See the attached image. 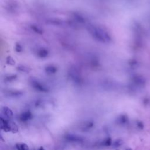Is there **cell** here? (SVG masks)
<instances>
[{"instance_id":"obj_17","label":"cell","mask_w":150,"mask_h":150,"mask_svg":"<svg viewBox=\"0 0 150 150\" xmlns=\"http://www.w3.org/2000/svg\"><path fill=\"white\" fill-rule=\"evenodd\" d=\"M7 63H8V64H11V65H13V64H15V61L13 60V59L12 58H11V57H8V59H7Z\"/></svg>"},{"instance_id":"obj_5","label":"cell","mask_w":150,"mask_h":150,"mask_svg":"<svg viewBox=\"0 0 150 150\" xmlns=\"http://www.w3.org/2000/svg\"><path fill=\"white\" fill-rule=\"evenodd\" d=\"M32 85L33 87V88H35L36 90H38V91H40L42 92H47L49 91V90L47 87H46L45 86H44L41 83H39L38 81H32Z\"/></svg>"},{"instance_id":"obj_2","label":"cell","mask_w":150,"mask_h":150,"mask_svg":"<svg viewBox=\"0 0 150 150\" xmlns=\"http://www.w3.org/2000/svg\"><path fill=\"white\" fill-rule=\"evenodd\" d=\"M66 140L73 142H82L84 141V138L79 135L74 134H67L64 136Z\"/></svg>"},{"instance_id":"obj_11","label":"cell","mask_w":150,"mask_h":150,"mask_svg":"<svg viewBox=\"0 0 150 150\" xmlns=\"http://www.w3.org/2000/svg\"><path fill=\"white\" fill-rule=\"evenodd\" d=\"M46 72H47L49 73H55L57 71V69L54 66H49L46 67Z\"/></svg>"},{"instance_id":"obj_14","label":"cell","mask_w":150,"mask_h":150,"mask_svg":"<svg viewBox=\"0 0 150 150\" xmlns=\"http://www.w3.org/2000/svg\"><path fill=\"white\" fill-rule=\"evenodd\" d=\"M18 70L21 71H23V72H28L29 71V69L27 67L23 66L18 67Z\"/></svg>"},{"instance_id":"obj_13","label":"cell","mask_w":150,"mask_h":150,"mask_svg":"<svg viewBox=\"0 0 150 150\" xmlns=\"http://www.w3.org/2000/svg\"><path fill=\"white\" fill-rule=\"evenodd\" d=\"M47 54L48 52L46 49H41L38 52V54L42 57H45L46 56H47Z\"/></svg>"},{"instance_id":"obj_19","label":"cell","mask_w":150,"mask_h":150,"mask_svg":"<svg viewBox=\"0 0 150 150\" xmlns=\"http://www.w3.org/2000/svg\"><path fill=\"white\" fill-rule=\"evenodd\" d=\"M38 150H45L43 146H40Z\"/></svg>"},{"instance_id":"obj_8","label":"cell","mask_w":150,"mask_h":150,"mask_svg":"<svg viewBox=\"0 0 150 150\" xmlns=\"http://www.w3.org/2000/svg\"><path fill=\"white\" fill-rule=\"evenodd\" d=\"M9 125L11 131H12L13 133L18 132L19 129H18V127L16 123H15L13 121H9Z\"/></svg>"},{"instance_id":"obj_4","label":"cell","mask_w":150,"mask_h":150,"mask_svg":"<svg viewBox=\"0 0 150 150\" xmlns=\"http://www.w3.org/2000/svg\"><path fill=\"white\" fill-rule=\"evenodd\" d=\"M19 120L22 122H26L32 118V114L29 111H26L22 112L19 117Z\"/></svg>"},{"instance_id":"obj_7","label":"cell","mask_w":150,"mask_h":150,"mask_svg":"<svg viewBox=\"0 0 150 150\" xmlns=\"http://www.w3.org/2000/svg\"><path fill=\"white\" fill-rule=\"evenodd\" d=\"M15 147L17 150H29L28 145L25 143H16Z\"/></svg>"},{"instance_id":"obj_12","label":"cell","mask_w":150,"mask_h":150,"mask_svg":"<svg viewBox=\"0 0 150 150\" xmlns=\"http://www.w3.org/2000/svg\"><path fill=\"white\" fill-rule=\"evenodd\" d=\"M127 121V117L124 115H121L118 118V122L120 124H124Z\"/></svg>"},{"instance_id":"obj_1","label":"cell","mask_w":150,"mask_h":150,"mask_svg":"<svg viewBox=\"0 0 150 150\" xmlns=\"http://www.w3.org/2000/svg\"><path fill=\"white\" fill-rule=\"evenodd\" d=\"M88 30L96 39L101 42H105L110 40V38L107 32L100 28L90 26Z\"/></svg>"},{"instance_id":"obj_10","label":"cell","mask_w":150,"mask_h":150,"mask_svg":"<svg viewBox=\"0 0 150 150\" xmlns=\"http://www.w3.org/2000/svg\"><path fill=\"white\" fill-rule=\"evenodd\" d=\"M94 125V123L92 121H88L85 123V124L83 126V130L87 131L92 128Z\"/></svg>"},{"instance_id":"obj_18","label":"cell","mask_w":150,"mask_h":150,"mask_svg":"<svg viewBox=\"0 0 150 150\" xmlns=\"http://www.w3.org/2000/svg\"><path fill=\"white\" fill-rule=\"evenodd\" d=\"M15 49H16V50L17 51V52H21V50H22V46L19 45V44H17L16 45V46H15Z\"/></svg>"},{"instance_id":"obj_16","label":"cell","mask_w":150,"mask_h":150,"mask_svg":"<svg viewBox=\"0 0 150 150\" xmlns=\"http://www.w3.org/2000/svg\"><path fill=\"white\" fill-rule=\"evenodd\" d=\"M122 144V142L121 140H117L113 143V146L114 147H118L120 146Z\"/></svg>"},{"instance_id":"obj_15","label":"cell","mask_w":150,"mask_h":150,"mask_svg":"<svg viewBox=\"0 0 150 150\" xmlns=\"http://www.w3.org/2000/svg\"><path fill=\"white\" fill-rule=\"evenodd\" d=\"M32 29L33 30H34L35 32H36L37 33H42V30L39 28H38V26H32Z\"/></svg>"},{"instance_id":"obj_6","label":"cell","mask_w":150,"mask_h":150,"mask_svg":"<svg viewBox=\"0 0 150 150\" xmlns=\"http://www.w3.org/2000/svg\"><path fill=\"white\" fill-rule=\"evenodd\" d=\"M2 112L8 118H11L13 115V111L8 107H4L2 108Z\"/></svg>"},{"instance_id":"obj_3","label":"cell","mask_w":150,"mask_h":150,"mask_svg":"<svg viewBox=\"0 0 150 150\" xmlns=\"http://www.w3.org/2000/svg\"><path fill=\"white\" fill-rule=\"evenodd\" d=\"M0 127L1 129L5 132L11 131L9 125V121L4 119L2 117H0Z\"/></svg>"},{"instance_id":"obj_9","label":"cell","mask_w":150,"mask_h":150,"mask_svg":"<svg viewBox=\"0 0 150 150\" xmlns=\"http://www.w3.org/2000/svg\"><path fill=\"white\" fill-rule=\"evenodd\" d=\"M112 144V139L110 137H108L105 138L103 141L101 143V145L104 146H109Z\"/></svg>"}]
</instances>
